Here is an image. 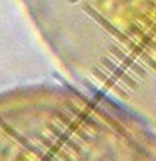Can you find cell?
I'll list each match as a JSON object with an SVG mask.
<instances>
[{
	"mask_svg": "<svg viewBox=\"0 0 156 161\" xmlns=\"http://www.w3.org/2000/svg\"><path fill=\"white\" fill-rule=\"evenodd\" d=\"M81 87L156 129V0H22Z\"/></svg>",
	"mask_w": 156,
	"mask_h": 161,
	"instance_id": "cell-1",
	"label": "cell"
},
{
	"mask_svg": "<svg viewBox=\"0 0 156 161\" xmlns=\"http://www.w3.org/2000/svg\"><path fill=\"white\" fill-rule=\"evenodd\" d=\"M0 161H156V129L65 84L0 91Z\"/></svg>",
	"mask_w": 156,
	"mask_h": 161,
	"instance_id": "cell-2",
	"label": "cell"
}]
</instances>
